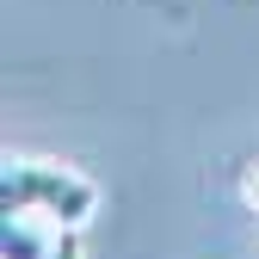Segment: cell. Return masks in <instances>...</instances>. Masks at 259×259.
Masks as SVG:
<instances>
[{"label":"cell","instance_id":"cell-1","mask_svg":"<svg viewBox=\"0 0 259 259\" xmlns=\"http://www.w3.org/2000/svg\"><path fill=\"white\" fill-rule=\"evenodd\" d=\"M99 210V185L68 160H37V154H7L0 167V216H44L56 229H87Z\"/></svg>","mask_w":259,"mask_h":259},{"label":"cell","instance_id":"cell-4","mask_svg":"<svg viewBox=\"0 0 259 259\" xmlns=\"http://www.w3.org/2000/svg\"><path fill=\"white\" fill-rule=\"evenodd\" d=\"M241 198H247V210H259V160L241 173Z\"/></svg>","mask_w":259,"mask_h":259},{"label":"cell","instance_id":"cell-3","mask_svg":"<svg viewBox=\"0 0 259 259\" xmlns=\"http://www.w3.org/2000/svg\"><path fill=\"white\" fill-rule=\"evenodd\" d=\"M50 259H80V229H62L56 247H50Z\"/></svg>","mask_w":259,"mask_h":259},{"label":"cell","instance_id":"cell-2","mask_svg":"<svg viewBox=\"0 0 259 259\" xmlns=\"http://www.w3.org/2000/svg\"><path fill=\"white\" fill-rule=\"evenodd\" d=\"M56 222L44 216H7V235H0V259H50L56 247Z\"/></svg>","mask_w":259,"mask_h":259}]
</instances>
